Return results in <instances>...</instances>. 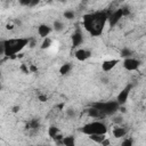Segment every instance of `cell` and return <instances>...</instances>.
<instances>
[{
	"label": "cell",
	"mask_w": 146,
	"mask_h": 146,
	"mask_svg": "<svg viewBox=\"0 0 146 146\" xmlns=\"http://www.w3.org/2000/svg\"><path fill=\"white\" fill-rule=\"evenodd\" d=\"M108 21V15L105 11H96L83 16L82 24L84 30L92 36H98L103 33L104 27Z\"/></svg>",
	"instance_id": "6da1fadb"
},
{
	"label": "cell",
	"mask_w": 146,
	"mask_h": 146,
	"mask_svg": "<svg viewBox=\"0 0 146 146\" xmlns=\"http://www.w3.org/2000/svg\"><path fill=\"white\" fill-rule=\"evenodd\" d=\"M5 46V56L7 57H14L17 52H19L22 49H24L29 42V38H16V39H7L3 40Z\"/></svg>",
	"instance_id": "7a4b0ae2"
},
{
	"label": "cell",
	"mask_w": 146,
	"mask_h": 146,
	"mask_svg": "<svg viewBox=\"0 0 146 146\" xmlns=\"http://www.w3.org/2000/svg\"><path fill=\"white\" fill-rule=\"evenodd\" d=\"M81 132L84 133V135H88V136H91V135H105L107 132V128L103 122L94 121V122L84 124L81 128Z\"/></svg>",
	"instance_id": "3957f363"
},
{
	"label": "cell",
	"mask_w": 146,
	"mask_h": 146,
	"mask_svg": "<svg viewBox=\"0 0 146 146\" xmlns=\"http://www.w3.org/2000/svg\"><path fill=\"white\" fill-rule=\"evenodd\" d=\"M92 106L98 108L105 116H107V115L115 114L119 111L121 105L117 102H98V103L92 104Z\"/></svg>",
	"instance_id": "277c9868"
},
{
	"label": "cell",
	"mask_w": 146,
	"mask_h": 146,
	"mask_svg": "<svg viewBox=\"0 0 146 146\" xmlns=\"http://www.w3.org/2000/svg\"><path fill=\"white\" fill-rule=\"evenodd\" d=\"M123 16H124V10H123V8H120V9H117V10L113 11V13L108 16V23H110V25H111L112 27L115 26L116 23H119V21H120Z\"/></svg>",
	"instance_id": "5b68a950"
},
{
	"label": "cell",
	"mask_w": 146,
	"mask_h": 146,
	"mask_svg": "<svg viewBox=\"0 0 146 146\" xmlns=\"http://www.w3.org/2000/svg\"><path fill=\"white\" fill-rule=\"evenodd\" d=\"M139 66H140V62L138 59H136V58L128 57L123 62V67L127 71H136V70L139 68Z\"/></svg>",
	"instance_id": "8992f818"
},
{
	"label": "cell",
	"mask_w": 146,
	"mask_h": 146,
	"mask_svg": "<svg viewBox=\"0 0 146 146\" xmlns=\"http://www.w3.org/2000/svg\"><path fill=\"white\" fill-rule=\"evenodd\" d=\"M132 86L131 84H128L122 91H120V94L117 95V98H116V102L120 104V105H124L125 102L128 100V96H129V92L131 90Z\"/></svg>",
	"instance_id": "52a82bcc"
},
{
	"label": "cell",
	"mask_w": 146,
	"mask_h": 146,
	"mask_svg": "<svg viewBox=\"0 0 146 146\" xmlns=\"http://www.w3.org/2000/svg\"><path fill=\"white\" fill-rule=\"evenodd\" d=\"M90 56H91V52L89 50H86V49H79L75 51V58L80 62L87 60L88 58H90Z\"/></svg>",
	"instance_id": "ba28073f"
},
{
	"label": "cell",
	"mask_w": 146,
	"mask_h": 146,
	"mask_svg": "<svg viewBox=\"0 0 146 146\" xmlns=\"http://www.w3.org/2000/svg\"><path fill=\"white\" fill-rule=\"evenodd\" d=\"M83 41V35L81 33L80 30H76L73 34H72V44L73 47H79Z\"/></svg>",
	"instance_id": "9c48e42d"
},
{
	"label": "cell",
	"mask_w": 146,
	"mask_h": 146,
	"mask_svg": "<svg viewBox=\"0 0 146 146\" xmlns=\"http://www.w3.org/2000/svg\"><path fill=\"white\" fill-rule=\"evenodd\" d=\"M117 59H107V60H105L103 64H102V70L104 71V72H110L111 70H113L115 66H116V64H117Z\"/></svg>",
	"instance_id": "30bf717a"
},
{
	"label": "cell",
	"mask_w": 146,
	"mask_h": 146,
	"mask_svg": "<svg viewBox=\"0 0 146 146\" xmlns=\"http://www.w3.org/2000/svg\"><path fill=\"white\" fill-rule=\"evenodd\" d=\"M50 32H51V27L49 25H47V24H41L38 27V34L41 38H47Z\"/></svg>",
	"instance_id": "8fae6325"
},
{
	"label": "cell",
	"mask_w": 146,
	"mask_h": 146,
	"mask_svg": "<svg viewBox=\"0 0 146 146\" xmlns=\"http://www.w3.org/2000/svg\"><path fill=\"white\" fill-rule=\"evenodd\" d=\"M88 115L91 116V117H94V119H103V117H105V115L98 108H96L92 105H91L90 108H88Z\"/></svg>",
	"instance_id": "7c38bea8"
},
{
	"label": "cell",
	"mask_w": 146,
	"mask_h": 146,
	"mask_svg": "<svg viewBox=\"0 0 146 146\" xmlns=\"http://www.w3.org/2000/svg\"><path fill=\"white\" fill-rule=\"evenodd\" d=\"M127 135V130L122 127H116L113 129V136L115 138H121V137H124Z\"/></svg>",
	"instance_id": "4fadbf2b"
},
{
	"label": "cell",
	"mask_w": 146,
	"mask_h": 146,
	"mask_svg": "<svg viewBox=\"0 0 146 146\" xmlns=\"http://www.w3.org/2000/svg\"><path fill=\"white\" fill-rule=\"evenodd\" d=\"M62 144L65 146H73L75 144V139L73 136H68V137H63Z\"/></svg>",
	"instance_id": "5bb4252c"
},
{
	"label": "cell",
	"mask_w": 146,
	"mask_h": 146,
	"mask_svg": "<svg viewBox=\"0 0 146 146\" xmlns=\"http://www.w3.org/2000/svg\"><path fill=\"white\" fill-rule=\"evenodd\" d=\"M71 68H72V66H71V64L70 63H65V64H63L62 66H60V68H59V73L60 74H67L70 71H71Z\"/></svg>",
	"instance_id": "9a60e30c"
},
{
	"label": "cell",
	"mask_w": 146,
	"mask_h": 146,
	"mask_svg": "<svg viewBox=\"0 0 146 146\" xmlns=\"http://www.w3.org/2000/svg\"><path fill=\"white\" fill-rule=\"evenodd\" d=\"M89 137H90V139H91L92 141H95V143H97V144H102V141L106 138L105 135H91V136H89Z\"/></svg>",
	"instance_id": "2e32d148"
},
{
	"label": "cell",
	"mask_w": 146,
	"mask_h": 146,
	"mask_svg": "<svg viewBox=\"0 0 146 146\" xmlns=\"http://www.w3.org/2000/svg\"><path fill=\"white\" fill-rule=\"evenodd\" d=\"M29 127H30V129H33V130L39 129V127H40V122H39V120H38V119H33V120H31L30 123H29Z\"/></svg>",
	"instance_id": "e0dca14e"
},
{
	"label": "cell",
	"mask_w": 146,
	"mask_h": 146,
	"mask_svg": "<svg viewBox=\"0 0 146 146\" xmlns=\"http://www.w3.org/2000/svg\"><path fill=\"white\" fill-rule=\"evenodd\" d=\"M52 26H54V30L57 31V32H60V31L64 30V24L62 22H59V21H55Z\"/></svg>",
	"instance_id": "ac0fdd59"
},
{
	"label": "cell",
	"mask_w": 146,
	"mask_h": 146,
	"mask_svg": "<svg viewBox=\"0 0 146 146\" xmlns=\"http://www.w3.org/2000/svg\"><path fill=\"white\" fill-rule=\"evenodd\" d=\"M50 44H51V40L48 36L47 38H43V41L41 43V49H47V48L50 47Z\"/></svg>",
	"instance_id": "d6986e66"
},
{
	"label": "cell",
	"mask_w": 146,
	"mask_h": 146,
	"mask_svg": "<svg viewBox=\"0 0 146 146\" xmlns=\"http://www.w3.org/2000/svg\"><path fill=\"white\" fill-rule=\"evenodd\" d=\"M131 55H132V51H131L130 49H128V48H124V49L121 50V56L124 57V58H128V57H130Z\"/></svg>",
	"instance_id": "ffe728a7"
},
{
	"label": "cell",
	"mask_w": 146,
	"mask_h": 146,
	"mask_svg": "<svg viewBox=\"0 0 146 146\" xmlns=\"http://www.w3.org/2000/svg\"><path fill=\"white\" fill-rule=\"evenodd\" d=\"M74 16H75V14H74L72 10H66V11L64 13V17H65L66 19H73Z\"/></svg>",
	"instance_id": "44dd1931"
},
{
	"label": "cell",
	"mask_w": 146,
	"mask_h": 146,
	"mask_svg": "<svg viewBox=\"0 0 146 146\" xmlns=\"http://www.w3.org/2000/svg\"><path fill=\"white\" fill-rule=\"evenodd\" d=\"M132 144H133V141H132V139H130V138H127L125 140L122 141V145H123V146H131Z\"/></svg>",
	"instance_id": "7402d4cb"
},
{
	"label": "cell",
	"mask_w": 146,
	"mask_h": 146,
	"mask_svg": "<svg viewBox=\"0 0 146 146\" xmlns=\"http://www.w3.org/2000/svg\"><path fill=\"white\" fill-rule=\"evenodd\" d=\"M18 2H19L22 6H31L32 0H18Z\"/></svg>",
	"instance_id": "603a6c76"
},
{
	"label": "cell",
	"mask_w": 146,
	"mask_h": 146,
	"mask_svg": "<svg viewBox=\"0 0 146 146\" xmlns=\"http://www.w3.org/2000/svg\"><path fill=\"white\" fill-rule=\"evenodd\" d=\"M38 98H39L40 102H46V100H47V96H46V95H39Z\"/></svg>",
	"instance_id": "cb8c5ba5"
},
{
	"label": "cell",
	"mask_w": 146,
	"mask_h": 146,
	"mask_svg": "<svg viewBox=\"0 0 146 146\" xmlns=\"http://www.w3.org/2000/svg\"><path fill=\"white\" fill-rule=\"evenodd\" d=\"M67 115H68V116H74V115H75V112H74L73 110L68 108V110H67Z\"/></svg>",
	"instance_id": "d4e9b609"
},
{
	"label": "cell",
	"mask_w": 146,
	"mask_h": 146,
	"mask_svg": "<svg viewBox=\"0 0 146 146\" xmlns=\"http://www.w3.org/2000/svg\"><path fill=\"white\" fill-rule=\"evenodd\" d=\"M39 2H40V0H32V2H31V7H34V6H36Z\"/></svg>",
	"instance_id": "484cf974"
},
{
	"label": "cell",
	"mask_w": 146,
	"mask_h": 146,
	"mask_svg": "<svg viewBox=\"0 0 146 146\" xmlns=\"http://www.w3.org/2000/svg\"><path fill=\"white\" fill-rule=\"evenodd\" d=\"M21 70L24 71V73H29V70H27V67H26L25 65H22V66H21Z\"/></svg>",
	"instance_id": "4316f807"
},
{
	"label": "cell",
	"mask_w": 146,
	"mask_h": 146,
	"mask_svg": "<svg viewBox=\"0 0 146 146\" xmlns=\"http://www.w3.org/2000/svg\"><path fill=\"white\" fill-rule=\"evenodd\" d=\"M114 122H115V123H121V122H122V117H121V116H119V117H115Z\"/></svg>",
	"instance_id": "83f0119b"
},
{
	"label": "cell",
	"mask_w": 146,
	"mask_h": 146,
	"mask_svg": "<svg viewBox=\"0 0 146 146\" xmlns=\"http://www.w3.org/2000/svg\"><path fill=\"white\" fill-rule=\"evenodd\" d=\"M31 71H32V72H36V71H38V68H36L34 65H32V66H31Z\"/></svg>",
	"instance_id": "f1b7e54d"
},
{
	"label": "cell",
	"mask_w": 146,
	"mask_h": 146,
	"mask_svg": "<svg viewBox=\"0 0 146 146\" xmlns=\"http://www.w3.org/2000/svg\"><path fill=\"white\" fill-rule=\"evenodd\" d=\"M18 110H19V107H17V106H15V107H14V110H13V111H14V112H17V111H18Z\"/></svg>",
	"instance_id": "f546056e"
}]
</instances>
